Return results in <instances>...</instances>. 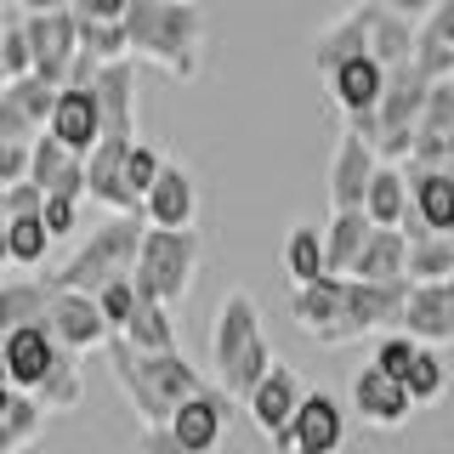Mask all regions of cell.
<instances>
[{
  "label": "cell",
  "mask_w": 454,
  "mask_h": 454,
  "mask_svg": "<svg viewBox=\"0 0 454 454\" xmlns=\"http://www.w3.org/2000/svg\"><path fill=\"white\" fill-rule=\"evenodd\" d=\"M0 267H12V255H6V227H0Z\"/></svg>",
  "instance_id": "f5cc1de1"
},
{
  "label": "cell",
  "mask_w": 454,
  "mask_h": 454,
  "mask_svg": "<svg viewBox=\"0 0 454 454\" xmlns=\"http://www.w3.org/2000/svg\"><path fill=\"white\" fill-rule=\"evenodd\" d=\"M324 85H330V103L340 108V120H358V114L380 108V97H387V68H380L375 57H352V63H340Z\"/></svg>",
  "instance_id": "44dd1931"
},
{
  "label": "cell",
  "mask_w": 454,
  "mask_h": 454,
  "mask_svg": "<svg viewBox=\"0 0 454 454\" xmlns=\"http://www.w3.org/2000/svg\"><path fill=\"white\" fill-rule=\"evenodd\" d=\"M23 18H46V12H74V0H18Z\"/></svg>",
  "instance_id": "816d5d0a"
},
{
  "label": "cell",
  "mask_w": 454,
  "mask_h": 454,
  "mask_svg": "<svg viewBox=\"0 0 454 454\" xmlns=\"http://www.w3.org/2000/svg\"><path fill=\"white\" fill-rule=\"evenodd\" d=\"M409 222L403 233H454V176L443 165H403Z\"/></svg>",
  "instance_id": "ba28073f"
},
{
  "label": "cell",
  "mask_w": 454,
  "mask_h": 454,
  "mask_svg": "<svg viewBox=\"0 0 454 454\" xmlns=\"http://www.w3.org/2000/svg\"><path fill=\"white\" fill-rule=\"evenodd\" d=\"M137 454H193L188 443H182L170 426H142V437H137Z\"/></svg>",
  "instance_id": "f6af8a7d"
},
{
  "label": "cell",
  "mask_w": 454,
  "mask_h": 454,
  "mask_svg": "<svg viewBox=\"0 0 454 454\" xmlns=\"http://www.w3.org/2000/svg\"><path fill=\"white\" fill-rule=\"evenodd\" d=\"M97 74H103V63H97V57H74V63H68V80L63 85H85V91H91V85H97Z\"/></svg>",
  "instance_id": "f907efd6"
},
{
  "label": "cell",
  "mask_w": 454,
  "mask_h": 454,
  "mask_svg": "<svg viewBox=\"0 0 454 454\" xmlns=\"http://www.w3.org/2000/svg\"><path fill=\"white\" fill-rule=\"evenodd\" d=\"M28 51H35V74L46 85L68 80V63L80 57V18L74 12H46V18H23Z\"/></svg>",
  "instance_id": "9c48e42d"
},
{
  "label": "cell",
  "mask_w": 454,
  "mask_h": 454,
  "mask_svg": "<svg viewBox=\"0 0 454 454\" xmlns=\"http://www.w3.org/2000/svg\"><path fill=\"white\" fill-rule=\"evenodd\" d=\"M227 415H233V397L210 387V392L188 397V403L170 415V432H176L193 454H216V449H222V437H227Z\"/></svg>",
  "instance_id": "d6986e66"
},
{
  "label": "cell",
  "mask_w": 454,
  "mask_h": 454,
  "mask_svg": "<svg viewBox=\"0 0 454 454\" xmlns=\"http://www.w3.org/2000/svg\"><path fill=\"white\" fill-rule=\"evenodd\" d=\"M68 160H80V153H68L51 131H40L35 142H28V182H35L40 193H51V182L63 176V165H68Z\"/></svg>",
  "instance_id": "e575fe53"
},
{
  "label": "cell",
  "mask_w": 454,
  "mask_h": 454,
  "mask_svg": "<svg viewBox=\"0 0 454 454\" xmlns=\"http://www.w3.org/2000/svg\"><path fill=\"white\" fill-rule=\"evenodd\" d=\"M51 278H12L0 284V335L23 330V324H46L51 312Z\"/></svg>",
  "instance_id": "83f0119b"
},
{
  "label": "cell",
  "mask_w": 454,
  "mask_h": 454,
  "mask_svg": "<svg viewBox=\"0 0 454 454\" xmlns=\"http://www.w3.org/2000/svg\"><path fill=\"white\" fill-rule=\"evenodd\" d=\"M454 278V233H409V284Z\"/></svg>",
  "instance_id": "4dcf8cb0"
},
{
  "label": "cell",
  "mask_w": 454,
  "mask_h": 454,
  "mask_svg": "<svg viewBox=\"0 0 454 454\" xmlns=\"http://www.w3.org/2000/svg\"><path fill=\"white\" fill-rule=\"evenodd\" d=\"M0 387H6V358H0Z\"/></svg>",
  "instance_id": "db71d44e"
},
{
  "label": "cell",
  "mask_w": 454,
  "mask_h": 454,
  "mask_svg": "<svg viewBox=\"0 0 454 454\" xmlns=\"http://www.w3.org/2000/svg\"><path fill=\"white\" fill-rule=\"evenodd\" d=\"M347 278H364V284H397V278H409V233H403V227H375Z\"/></svg>",
  "instance_id": "cb8c5ba5"
},
{
  "label": "cell",
  "mask_w": 454,
  "mask_h": 454,
  "mask_svg": "<svg viewBox=\"0 0 454 454\" xmlns=\"http://www.w3.org/2000/svg\"><path fill=\"white\" fill-rule=\"evenodd\" d=\"M210 358H216V380L227 397H250L262 375L273 369V347L262 335V307L245 290H227L216 318H210Z\"/></svg>",
  "instance_id": "3957f363"
},
{
  "label": "cell",
  "mask_w": 454,
  "mask_h": 454,
  "mask_svg": "<svg viewBox=\"0 0 454 454\" xmlns=\"http://www.w3.org/2000/svg\"><path fill=\"white\" fill-rule=\"evenodd\" d=\"M40 222H46L51 239H68V233L80 227V199H57V193H46V205H40Z\"/></svg>",
  "instance_id": "b9f144b4"
},
{
  "label": "cell",
  "mask_w": 454,
  "mask_h": 454,
  "mask_svg": "<svg viewBox=\"0 0 454 454\" xmlns=\"http://www.w3.org/2000/svg\"><path fill=\"white\" fill-rule=\"evenodd\" d=\"M375 6H387V12H397V18H409V23H426L437 12V0H375Z\"/></svg>",
  "instance_id": "c3c4849f"
},
{
  "label": "cell",
  "mask_w": 454,
  "mask_h": 454,
  "mask_svg": "<svg viewBox=\"0 0 454 454\" xmlns=\"http://www.w3.org/2000/svg\"><path fill=\"white\" fill-rule=\"evenodd\" d=\"M51 108H57V85H46L40 74L6 80V97H0V137L35 142L51 125Z\"/></svg>",
  "instance_id": "4fadbf2b"
},
{
  "label": "cell",
  "mask_w": 454,
  "mask_h": 454,
  "mask_svg": "<svg viewBox=\"0 0 454 454\" xmlns=\"http://www.w3.org/2000/svg\"><path fill=\"white\" fill-rule=\"evenodd\" d=\"M35 403L46 409V415H74V409L85 403V380H80V358H68V352H57L51 375L40 380Z\"/></svg>",
  "instance_id": "1f68e13d"
},
{
  "label": "cell",
  "mask_w": 454,
  "mask_h": 454,
  "mask_svg": "<svg viewBox=\"0 0 454 454\" xmlns=\"http://www.w3.org/2000/svg\"><path fill=\"white\" fill-rule=\"evenodd\" d=\"M352 415H358L364 426L397 432V426H409V415H415V403H409L403 380H392V375H380L375 364H364L358 375H352Z\"/></svg>",
  "instance_id": "7c38bea8"
},
{
  "label": "cell",
  "mask_w": 454,
  "mask_h": 454,
  "mask_svg": "<svg viewBox=\"0 0 454 454\" xmlns=\"http://www.w3.org/2000/svg\"><path fill=\"white\" fill-rule=\"evenodd\" d=\"M415 352H420V340H415V335L392 330V335H380V340H375V358H369V364H375L380 375L403 380V375H409V364H415Z\"/></svg>",
  "instance_id": "f35d334b"
},
{
  "label": "cell",
  "mask_w": 454,
  "mask_h": 454,
  "mask_svg": "<svg viewBox=\"0 0 454 454\" xmlns=\"http://www.w3.org/2000/svg\"><path fill=\"white\" fill-rule=\"evenodd\" d=\"M0 74H6V80L35 74V51H28L23 12H6V28H0Z\"/></svg>",
  "instance_id": "8d00e7d4"
},
{
  "label": "cell",
  "mask_w": 454,
  "mask_h": 454,
  "mask_svg": "<svg viewBox=\"0 0 454 454\" xmlns=\"http://www.w3.org/2000/svg\"><path fill=\"white\" fill-rule=\"evenodd\" d=\"M352 57H369V6H352L347 18H335L330 28L312 35V68H318L324 80H330L340 63H352Z\"/></svg>",
  "instance_id": "603a6c76"
},
{
  "label": "cell",
  "mask_w": 454,
  "mask_h": 454,
  "mask_svg": "<svg viewBox=\"0 0 454 454\" xmlns=\"http://www.w3.org/2000/svg\"><path fill=\"white\" fill-rule=\"evenodd\" d=\"M46 131L63 142L68 153L85 160V153L103 142V103H97V91H85V85H57V108H51Z\"/></svg>",
  "instance_id": "5bb4252c"
},
{
  "label": "cell",
  "mask_w": 454,
  "mask_h": 454,
  "mask_svg": "<svg viewBox=\"0 0 454 454\" xmlns=\"http://www.w3.org/2000/svg\"><path fill=\"white\" fill-rule=\"evenodd\" d=\"M403 392H409L415 409H432V403L449 397V369H443V358H437V347L415 352V364H409V375H403Z\"/></svg>",
  "instance_id": "d6a6232c"
},
{
  "label": "cell",
  "mask_w": 454,
  "mask_h": 454,
  "mask_svg": "<svg viewBox=\"0 0 454 454\" xmlns=\"http://www.w3.org/2000/svg\"><path fill=\"white\" fill-rule=\"evenodd\" d=\"M125 6H131V0H74V18L80 23H120Z\"/></svg>",
  "instance_id": "bcb514c9"
},
{
  "label": "cell",
  "mask_w": 454,
  "mask_h": 454,
  "mask_svg": "<svg viewBox=\"0 0 454 454\" xmlns=\"http://www.w3.org/2000/svg\"><path fill=\"white\" fill-rule=\"evenodd\" d=\"M415 40H420V23H409V18H397V12L369 0V57H375L380 68L415 63Z\"/></svg>",
  "instance_id": "d4e9b609"
},
{
  "label": "cell",
  "mask_w": 454,
  "mask_h": 454,
  "mask_svg": "<svg viewBox=\"0 0 454 454\" xmlns=\"http://www.w3.org/2000/svg\"><path fill=\"white\" fill-rule=\"evenodd\" d=\"M125 35H131L137 63L165 68L170 80H199V51H205L199 0H131L125 6Z\"/></svg>",
  "instance_id": "7a4b0ae2"
},
{
  "label": "cell",
  "mask_w": 454,
  "mask_h": 454,
  "mask_svg": "<svg viewBox=\"0 0 454 454\" xmlns=\"http://www.w3.org/2000/svg\"><path fill=\"white\" fill-rule=\"evenodd\" d=\"M80 51L97 57V63H125V57H131L125 18H120V23H80Z\"/></svg>",
  "instance_id": "d590c367"
},
{
  "label": "cell",
  "mask_w": 454,
  "mask_h": 454,
  "mask_svg": "<svg viewBox=\"0 0 454 454\" xmlns=\"http://www.w3.org/2000/svg\"><path fill=\"white\" fill-rule=\"evenodd\" d=\"M375 148L364 137H340L335 142V160H330V205L335 210H364V193H369V176H375Z\"/></svg>",
  "instance_id": "7402d4cb"
},
{
  "label": "cell",
  "mask_w": 454,
  "mask_h": 454,
  "mask_svg": "<svg viewBox=\"0 0 454 454\" xmlns=\"http://www.w3.org/2000/svg\"><path fill=\"white\" fill-rule=\"evenodd\" d=\"M137 57H125V63H103V74H97V103H103V137H125L137 142Z\"/></svg>",
  "instance_id": "ffe728a7"
},
{
  "label": "cell",
  "mask_w": 454,
  "mask_h": 454,
  "mask_svg": "<svg viewBox=\"0 0 454 454\" xmlns=\"http://www.w3.org/2000/svg\"><path fill=\"white\" fill-rule=\"evenodd\" d=\"M0 205H6V222H12V216H40V205H46V193H40L35 182L23 176V182H12V188L0 193Z\"/></svg>",
  "instance_id": "7bdbcfd3"
},
{
  "label": "cell",
  "mask_w": 454,
  "mask_h": 454,
  "mask_svg": "<svg viewBox=\"0 0 454 454\" xmlns=\"http://www.w3.org/2000/svg\"><path fill=\"white\" fill-rule=\"evenodd\" d=\"M142 227H148L142 216H108V222H97V233L51 273V290L97 295L114 278H131L137 273V250H142Z\"/></svg>",
  "instance_id": "277c9868"
},
{
  "label": "cell",
  "mask_w": 454,
  "mask_h": 454,
  "mask_svg": "<svg viewBox=\"0 0 454 454\" xmlns=\"http://www.w3.org/2000/svg\"><path fill=\"white\" fill-rule=\"evenodd\" d=\"M369 233H375V222H369L364 210H335L330 227H324V267H330L335 278H347L352 262H358L364 245H369Z\"/></svg>",
  "instance_id": "484cf974"
},
{
  "label": "cell",
  "mask_w": 454,
  "mask_h": 454,
  "mask_svg": "<svg viewBox=\"0 0 454 454\" xmlns=\"http://www.w3.org/2000/svg\"><path fill=\"white\" fill-rule=\"evenodd\" d=\"M301 397H307V387H301V375H295L290 364H273L262 375V387H255L250 397H245V409H250V420H255V432L273 443V437L284 432V426L295 420V409H301Z\"/></svg>",
  "instance_id": "9a60e30c"
},
{
  "label": "cell",
  "mask_w": 454,
  "mask_h": 454,
  "mask_svg": "<svg viewBox=\"0 0 454 454\" xmlns=\"http://www.w3.org/2000/svg\"><path fill=\"white\" fill-rule=\"evenodd\" d=\"M108 369H114V387L125 392V403H131V415L142 426H170L188 397L210 392V380L193 369V358H182V352H137L125 347L120 335L108 340Z\"/></svg>",
  "instance_id": "6da1fadb"
},
{
  "label": "cell",
  "mask_w": 454,
  "mask_h": 454,
  "mask_svg": "<svg viewBox=\"0 0 454 454\" xmlns=\"http://www.w3.org/2000/svg\"><path fill=\"white\" fill-rule=\"evenodd\" d=\"M57 335L46 330V324H23V330H12V335H0V358H6V387H18L35 397L40 392V380L51 375V364H57Z\"/></svg>",
  "instance_id": "8fae6325"
},
{
  "label": "cell",
  "mask_w": 454,
  "mask_h": 454,
  "mask_svg": "<svg viewBox=\"0 0 454 454\" xmlns=\"http://www.w3.org/2000/svg\"><path fill=\"white\" fill-rule=\"evenodd\" d=\"M137 301H142V295H137V284H131V278H114V284H103V290H97V307H103V324H108L114 335H120L125 324H131Z\"/></svg>",
  "instance_id": "ab89813d"
},
{
  "label": "cell",
  "mask_w": 454,
  "mask_h": 454,
  "mask_svg": "<svg viewBox=\"0 0 454 454\" xmlns=\"http://www.w3.org/2000/svg\"><path fill=\"white\" fill-rule=\"evenodd\" d=\"M6 12H12V6H0V28H6Z\"/></svg>",
  "instance_id": "11a10c76"
},
{
  "label": "cell",
  "mask_w": 454,
  "mask_h": 454,
  "mask_svg": "<svg viewBox=\"0 0 454 454\" xmlns=\"http://www.w3.org/2000/svg\"><path fill=\"white\" fill-rule=\"evenodd\" d=\"M120 340H125V347H137V352H176V324H170V307L142 295L137 312H131V324L120 330Z\"/></svg>",
  "instance_id": "f546056e"
},
{
  "label": "cell",
  "mask_w": 454,
  "mask_h": 454,
  "mask_svg": "<svg viewBox=\"0 0 454 454\" xmlns=\"http://www.w3.org/2000/svg\"><path fill=\"white\" fill-rule=\"evenodd\" d=\"M148 227H193L199 222V188H193V176L182 165H170L160 170V182H153L148 193H142V210H137Z\"/></svg>",
  "instance_id": "ac0fdd59"
},
{
  "label": "cell",
  "mask_w": 454,
  "mask_h": 454,
  "mask_svg": "<svg viewBox=\"0 0 454 454\" xmlns=\"http://www.w3.org/2000/svg\"><path fill=\"white\" fill-rule=\"evenodd\" d=\"M340 307H347V278L324 273L318 284H301L290 290V318L318 340V347H335V330H340Z\"/></svg>",
  "instance_id": "e0dca14e"
},
{
  "label": "cell",
  "mask_w": 454,
  "mask_h": 454,
  "mask_svg": "<svg viewBox=\"0 0 454 454\" xmlns=\"http://www.w3.org/2000/svg\"><path fill=\"white\" fill-rule=\"evenodd\" d=\"M0 97H6V74H0Z\"/></svg>",
  "instance_id": "9f6ffc18"
},
{
  "label": "cell",
  "mask_w": 454,
  "mask_h": 454,
  "mask_svg": "<svg viewBox=\"0 0 454 454\" xmlns=\"http://www.w3.org/2000/svg\"><path fill=\"white\" fill-rule=\"evenodd\" d=\"M160 170H165V153L153 142H131V153H125V188L137 193V210H142V193L160 182Z\"/></svg>",
  "instance_id": "74e56055"
},
{
  "label": "cell",
  "mask_w": 454,
  "mask_h": 454,
  "mask_svg": "<svg viewBox=\"0 0 454 454\" xmlns=\"http://www.w3.org/2000/svg\"><path fill=\"white\" fill-rule=\"evenodd\" d=\"M57 239L46 233V222L40 216H12L6 222V255H12V267H40L51 255Z\"/></svg>",
  "instance_id": "836d02e7"
},
{
  "label": "cell",
  "mask_w": 454,
  "mask_h": 454,
  "mask_svg": "<svg viewBox=\"0 0 454 454\" xmlns=\"http://www.w3.org/2000/svg\"><path fill=\"white\" fill-rule=\"evenodd\" d=\"M364 216L375 227H403L409 222V176L403 165H375V176H369V193H364Z\"/></svg>",
  "instance_id": "4316f807"
},
{
  "label": "cell",
  "mask_w": 454,
  "mask_h": 454,
  "mask_svg": "<svg viewBox=\"0 0 454 454\" xmlns=\"http://www.w3.org/2000/svg\"><path fill=\"white\" fill-rule=\"evenodd\" d=\"M278 454H340L347 449V409L330 392H307L295 420L273 437Z\"/></svg>",
  "instance_id": "8992f818"
},
{
  "label": "cell",
  "mask_w": 454,
  "mask_h": 454,
  "mask_svg": "<svg viewBox=\"0 0 454 454\" xmlns=\"http://www.w3.org/2000/svg\"><path fill=\"white\" fill-rule=\"evenodd\" d=\"M403 335H415L420 347H449V340H454V278H443V284H409Z\"/></svg>",
  "instance_id": "2e32d148"
},
{
  "label": "cell",
  "mask_w": 454,
  "mask_h": 454,
  "mask_svg": "<svg viewBox=\"0 0 454 454\" xmlns=\"http://www.w3.org/2000/svg\"><path fill=\"white\" fill-rule=\"evenodd\" d=\"M199 273V227H142V250H137V295L148 301H182L193 290Z\"/></svg>",
  "instance_id": "5b68a950"
},
{
  "label": "cell",
  "mask_w": 454,
  "mask_h": 454,
  "mask_svg": "<svg viewBox=\"0 0 454 454\" xmlns=\"http://www.w3.org/2000/svg\"><path fill=\"white\" fill-rule=\"evenodd\" d=\"M278 262H284V278H290L295 290H301V284H318L324 273H330V267H324V227H312V222L290 227Z\"/></svg>",
  "instance_id": "f1b7e54d"
},
{
  "label": "cell",
  "mask_w": 454,
  "mask_h": 454,
  "mask_svg": "<svg viewBox=\"0 0 454 454\" xmlns=\"http://www.w3.org/2000/svg\"><path fill=\"white\" fill-rule=\"evenodd\" d=\"M46 330L57 335V347H63L68 358L103 352L108 340H114V330L103 324V307H97V295H80V290H57V295H51Z\"/></svg>",
  "instance_id": "52a82bcc"
},
{
  "label": "cell",
  "mask_w": 454,
  "mask_h": 454,
  "mask_svg": "<svg viewBox=\"0 0 454 454\" xmlns=\"http://www.w3.org/2000/svg\"><path fill=\"white\" fill-rule=\"evenodd\" d=\"M28 176V142L18 137H0V188H12V182Z\"/></svg>",
  "instance_id": "ee69618b"
},
{
  "label": "cell",
  "mask_w": 454,
  "mask_h": 454,
  "mask_svg": "<svg viewBox=\"0 0 454 454\" xmlns=\"http://www.w3.org/2000/svg\"><path fill=\"white\" fill-rule=\"evenodd\" d=\"M415 68H420V80H432V85L454 80V46L420 28V40H415Z\"/></svg>",
  "instance_id": "60d3db41"
},
{
  "label": "cell",
  "mask_w": 454,
  "mask_h": 454,
  "mask_svg": "<svg viewBox=\"0 0 454 454\" xmlns=\"http://www.w3.org/2000/svg\"><path fill=\"white\" fill-rule=\"evenodd\" d=\"M420 28H426V35H437V40H449V46H454V0H437V12H432V18H426Z\"/></svg>",
  "instance_id": "7dc6e473"
},
{
  "label": "cell",
  "mask_w": 454,
  "mask_h": 454,
  "mask_svg": "<svg viewBox=\"0 0 454 454\" xmlns=\"http://www.w3.org/2000/svg\"><path fill=\"white\" fill-rule=\"evenodd\" d=\"M28 443H40L35 426H0V454H23Z\"/></svg>",
  "instance_id": "681fc988"
},
{
  "label": "cell",
  "mask_w": 454,
  "mask_h": 454,
  "mask_svg": "<svg viewBox=\"0 0 454 454\" xmlns=\"http://www.w3.org/2000/svg\"><path fill=\"white\" fill-rule=\"evenodd\" d=\"M125 153H131L125 137H103L85 153V199H97L108 216H137V193L125 188Z\"/></svg>",
  "instance_id": "30bf717a"
}]
</instances>
